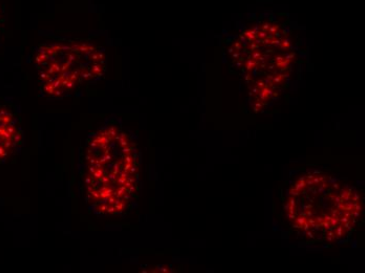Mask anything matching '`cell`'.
Here are the masks:
<instances>
[{
  "instance_id": "6da1fadb",
  "label": "cell",
  "mask_w": 365,
  "mask_h": 273,
  "mask_svg": "<svg viewBox=\"0 0 365 273\" xmlns=\"http://www.w3.org/2000/svg\"><path fill=\"white\" fill-rule=\"evenodd\" d=\"M136 145L115 125L88 138L83 156L82 184L90 208L99 215L122 214L137 192Z\"/></svg>"
},
{
  "instance_id": "277c9868",
  "label": "cell",
  "mask_w": 365,
  "mask_h": 273,
  "mask_svg": "<svg viewBox=\"0 0 365 273\" xmlns=\"http://www.w3.org/2000/svg\"><path fill=\"white\" fill-rule=\"evenodd\" d=\"M3 24H4V16H3V10H2V8H0V28H2Z\"/></svg>"
},
{
  "instance_id": "7a4b0ae2",
  "label": "cell",
  "mask_w": 365,
  "mask_h": 273,
  "mask_svg": "<svg viewBox=\"0 0 365 273\" xmlns=\"http://www.w3.org/2000/svg\"><path fill=\"white\" fill-rule=\"evenodd\" d=\"M41 93L60 98L74 93L105 72L102 49L86 40H60L43 43L34 55Z\"/></svg>"
},
{
  "instance_id": "3957f363",
  "label": "cell",
  "mask_w": 365,
  "mask_h": 273,
  "mask_svg": "<svg viewBox=\"0 0 365 273\" xmlns=\"http://www.w3.org/2000/svg\"><path fill=\"white\" fill-rule=\"evenodd\" d=\"M20 142L18 116L9 106L0 105V162L12 154Z\"/></svg>"
}]
</instances>
